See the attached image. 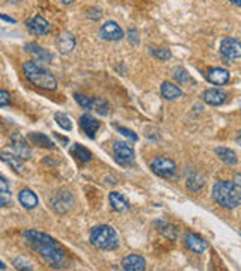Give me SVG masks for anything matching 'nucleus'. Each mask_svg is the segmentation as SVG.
<instances>
[{
    "mask_svg": "<svg viewBox=\"0 0 241 271\" xmlns=\"http://www.w3.org/2000/svg\"><path fill=\"white\" fill-rule=\"evenodd\" d=\"M26 243L35 250L39 253V256L47 262L50 264L51 267L54 268H60V267H65V262H66V256L63 253V250L60 249V246L51 238L48 237L47 234L44 232H39V231H35V229H29L23 234Z\"/></svg>",
    "mask_w": 241,
    "mask_h": 271,
    "instance_id": "f257e3e1",
    "label": "nucleus"
},
{
    "mask_svg": "<svg viewBox=\"0 0 241 271\" xmlns=\"http://www.w3.org/2000/svg\"><path fill=\"white\" fill-rule=\"evenodd\" d=\"M213 199L226 210H234L241 205V187L235 183L219 181L213 187Z\"/></svg>",
    "mask_w": 241,
    "mask_h": 271,
    "instance_id": "f03ea898",
    "label": "nucleus"
},
{
    "mask_svg": "<svg viewBox=\"0 0 241 271\" xmlns=\"http://www.w3.org/2000/svg\"><path fill=\"white\" fill-rule=\"evenodd\" d=\"M23 71H24V75L26 78L38 86V87H42V89H47V91H56L57 89V81L54 78V75L51 72H48L47 69H44L42 66H39L38 63L35 62H26L23 65Z\"/></svg>",
    "mask_w": 241,
    "mask_h": 271,
    "instance_id": "7ed1b4c3",
    "label": "nucleus"
},
{
    "mask_svg": "<svg viewBox=\"0 0 241 271\" xmlns=\"http://www.w3.org/2000/svg\"><path fill=\"white\" fill-rule=\"evenodd\" d=\"M89 241L95 249L100 250H115L119 246V237L116 231L109 225L95 226L89 234Z\"/></svg>",
    "mask_w": 241,
    "mask_h": 271,
    "instance_id": "20e7f679",
    "label": "nucleus"
},
{
    "mask_svg": "<svg viewBox=\"0 0 241 271\" xmlns=\"http://www.w3.org/2000/svg\"><path fill=\"white\" fill-rule=\"evenodd\" d=\"M113 154L116 161L124 167H128L134 163V149L128 142L116 140L113 143Z\"/></svg>",
    "mask_w": 241,
    "mask_h": 271,
    "instance_id": "39448f33",
    "label": "nucleus"
},
{
    "mask_svg": "<svg viewBox=\"0 0 241 271\" xmlns=\"http://www.w3.org/2000/svg\"><path fill=\"white\" fill-rule=\"evenodd\" d=\"M50 207L53 208L54 213L57 214H65L68 211L72 210L74 207V199L69 195V192L66 190H59L53 195V198L50 199Z\"/></svg>",
    "mask_w": 241,
    "mask_h": 271,
    "instance_id": "423d86ee",
    "label": "nucleus"
},
{
    "mask_svg": "<svg viewBox=\"0 0 241 271\" xmlns=\"http://www.w3.org/2000/svg\"><path fill=\"white\" fill-rule=\"evenodd\" d=\"M151 170L157 175V176H162V178H171L174 176V173L177 172V164L174 160L168 158V157H155L151 164H149Z\"/></svg>",
    "mask_w": 241,
    "mask_h": 271,
    "instance_id": "0eeeda50",
    "label": "nucleus"
},
{
    "mask_svg": "<svg viewBox=\"0 0 241 271\" xmlns=\"http://www.w3.org/2000/svg\"><path fill=\"white\" fill-rule=\"evenodd\" d=\"M220 53L223 57L229 60H235L241 57V41L235 38H225L220 44Z\"/></svg>",
    "mask_w": 241,
    "mask_h": 271,
    "instance_id": "6e6552de",
    "label": "nucleus"
},
{
    "mask_svg": "<svg viewBox=\"0 0 241 271\" xmlns=\"http://www.w3.org/2000/svg\"><path fill=\"white\" fill-rule=\"evenodd\" d=\"M26 27H27V30L32 35H36V36L48 35L51 32V27H50L48 21L44 17H41V15H35L33 18L27 20L26 21Z\"/></svg>",
    "mask_w": 241,
    "mask_h": 271,
    "instance_id": "1a4fd4ad",
    "label": "nucleus"
},
{
    "mask_svg": "<svg viewBox=\"0 0 241 271\" xmlns=\"http://www.w3.org/2000/svg\"><path fill=\"white\" fill-rule=\"evenodd\" d=\"M100 35L106 41H119L124 38V30L116 21H106L100 29Z\"/></svg>",
    "mask_w": 241,
    "mask_h": 271,
    "instance_id": "9d476101",
    "label": "nucleus"
},
{
    "mask_svg": "<svg viewBox=\"0 0 241 271\" xmlns=\"http://www.w3.org/2000/svg\"><path fill=\"white\" fill-rule=\"evenodd\" d=\"M9 149H11V152H12L14 155H17L20 160H29V158L32 157L30 148L26 145L24 139H23L20 134H15V136L12 137V142H11Z\"/></svg>",
    "mask_w": 241,
    "mask_h": 271,
    "instance_id": "9b49d317",
    "label": "nucleus"
},
{
    "mask_svg": "<svg viewBox=\"0 0 241 271\" xmlns=\"http://www.w3.org/2000/svg\"><path fill=\"white\" fill-rule=\"evenodd\" d=\"M184 243L187 246L189 250H192L193 253H204L207 249H208V243L198 234H193V232H187L186 237H184Z\"/></svg>",
    "mask_w": 241,
    "mask_h": 271,
    "instance_id": "f8f14e48",
    "label": "nucleus"
},
{
    "mask_svg": "<svg viewBox=\"0 0 241 271\" xmlns=\"http://www.w3.org/2000/svg\"><path fill=\"white\" fill-rule=\"evenodd\" d=\"M56 45L60 54H68L75 48V36L71 32H62L56 36Z\"/></svg>",
    "mask_w": 241,
    "mask_h": 271,
    "instance_id": "ddd939ff",
    "label": "nucleus"
},
{
    "mask_svg": "<svg viewBox=\"0 0 241 271\" xmlns=\"http://www.w3.org/2000/svg\"><path fill=\"white\" fill-rule=\"evenodd\" d=\"M205 78L213 83V84H217V86H223L229 81L231 78V74L228 69L225 68H210L205 74Z\"/></svg>",
    "mask_w": 241,
    "mask_h": 271,
    "instance_id": "4468645a",
    "label": "nucleus"
},
{
    "mask_svg": "<svg viewBox=\"0 0 241 271\" xmlns=\"http://www.w3.org/2000/svg\"><path fill=\"white\" fill-rule=\"evenodd\" d=\"M80 127L82 130L85 131V134L89 137V139H95L97 136V131L100 128V121H97L94 116L91 115H82L80 116Z\"/></svg>",
    "mask_w": 241,
    "mask_h": 271,
    "instance_id": "2eb2a0df",
    "label": "nucleus"
},
{
    "mask_svg": "<svg viewBox=\"0 0 241 271\" xmlns=\"http://www.w3.org/2000/svg\"><path fill=\"white\" fill-rule=\"evenodd\" d=\"M24 50H26V53H29L33 59L41 60V62H51V59H53V54H51L50 51H47L45 48H42L41 45H38L36 42H29V44H26Z\"/></svg>",
    "mask_w": 241,
    "mask_h": 271,
    "instance_id": "dca6fc26",
    "label": "nucleus"
},
{
    "mask_svg": "<svg viewBox=\"0 0 241 271\" xmlns=\"http://www.w3.org/2000/svg\"><path fill=\"white\" fill-rule=\"evenodd\" d=\"M202 100L210 106H222L228 100V94L220 89H208L202 94Z\"/></svg>",
    "mask_w": 241,
    "mask_h": 271,
    "instance_id": "f3484780",
    "label": "nucleus"
},
{
    "mask_svg": "<svg viewBox=\"0 0 241 271\" xmlns=\"http://www.w3.org/2000/svg\"><path fill=\"white\" fill-rule=\"evenodd\" d=\"M122 268L127 271H143L146 270V262L139 255H128L122 259Z\"/></svg>",
    "mask_w": 241,
    "mask_h": 271,
    "instance_id": "a211bd4d",
    "label": "nucleus"
},
{
    "mask_svg": "<svg viewBox=\"0 0 241 271\" xmlns=\"http://www.w3.org/2000/svg\"><path fill=\"white\" fill-rule=\"evenodd\" d=\"M109 201H110L112 208H113L116 213H125V211L130 210V202H128V199H127L124 195L118 193V192H112V193L109 195Z\"/></svg>",
    "mask_w": 241,
    "mask_h": 271,
    "instance_id": "6ab92c4d",
    "label": "nucleus"
},
{
    "mask_svg": "<svg viewBox=\"0 0 241 271\" xmlns=\"http://www.w3.org/2000/svg\"><path fill=\"white\" fill-rule=\"evenodd\" d=\"M18 201L21 204L23 208L26 210H33L38 207V196L30 190V189H23L20 193H18Z\"/></svg>",
    "mask_w": 241,
    "mask_h": 271,
    "instance_id": "aec40b11",
    "label": "nucleus"
},
{
    "mask_svg": "<svg viewBox=\"0 0 241 271\" xmlns=\"http://www.w3.org/2000/svg\"><path fill=\"white\" fill-rule=\"evenodd\" d=\"M214 152L217 154V157L228 166H235L238 163V158H237V154L229 149V148H225V146H219L214 149Z\"/></svg>",
    "mask_w": 241,
    "mask_h": 271,
    "instance_id": "412c9836",
    "label": "nucleus"
},
{
    "mask_svg": "<svg viewBox=\"0 0 241 271\" xmlns=\"http://www.w3.org/2000/svg\"><path fill=\"white\" fill-rule=\"evenodd\" d=\"M162 95H163V98H166L169 101H174V100H178V98L183 97V91L178 86H175L174 83L165 81L162 84Z\"/></svg>",
    "mask_w": 241,
    "mask_h": 271,
    "instance_id": "4be33fe9",
    "label": "nucleus"
},
{
    "mask_svg": "<svg viewBox=\"0 0 241 271\" xmlns=\"http://www.w3.org/2000/svg\"><path fill=\"white\" fill-rule=\"evenodd\" d=\"M29 140L41 148H47V149H56V145L48 139V136L42 134V133H29Z\"/></svg>",
    "mask_w": 241,
    "mask_h": 271,
    "instance_id": "5701e85b",
    "label": "nucleus"
},
{
    "mask_svg": "<svg viewBox=\"0 0 241 271\" xmlns=\"http://www.w3.org/2000/svg\"><path fill=\"white\" fill-rule=\"evenodd\" d=\"M0 205H2L3 208L12 205V195H11L9 184H8V181H6L5 176L0 178Z\"/></svg>",
    "mask_w": 241,
    "mask_h": 271,
    "instance_id": "b1692460",
    "label": "nucleus"
},
{
    "mask_svg": "<svg viewBox=\"0 0 241 271\" xmlns=\"http://www.w3.org/2000/svg\"><path fill=\"white\" fill-rule=\"evenodd\" d=\"M2 160H3V163H6L8 166H11L17 173H21L23 170H24V167H23V163H21V160L17 157V155H14L12 152H6V151H2Z\"/></svg>",
    "mask_w": 241,
    "mask_h": 271,
    "instance_id": "393cba45",
    "label": "nucleus"
},
{
    "mask_svg": "<svg viewBox=\"0 0 241 271\" xmlns=\"http://www.w3.org/2000/svg\"><path fill=\"white\" fill-rule=\"evenodd\" d=\"M71 154L82 163H89L92 160V154L89 149H86L85 146H82L80 143H74L72 145V149H71Z\"/></svg>",
    "mask_w": 241,
    "mask_h": 271,
    "instance_id": "a878e982",
    "label": "nucleus"
},
{
    "mask_svg": "<svg viewBox=\"0 0 241 271\" xmlns=\"http://www.w3.org/2000/svg\"><path fill=\"white\" fill-rule=\"evenodd\" d=\"M187 189L190 190V192H199L204 186H205V178L201 175V173H198V172H193L189 178H187Z\"/></svg>",
    "mask_w": 241,
    "mask_h": 271,
    "instance_id": "bb28decb",
    "label": "nucleus"
},
{
    "mask_svg": "<svg viewBox=\"0 0 241 271\" xmlns=\"http://www.w3.org/2000/svg\"><path fill=\"white\" fill-rule=\"evenodd\" d=\"M92 110H95L101 116H106V115H109L110 107H109V103L106 100L97 97V98H92Z\"/></svg>",
    "mask_w": 241,
    "mask_h": 271,
    "instance_id": "cd10ccee",
    "label": "nucleus"
},
{
    "mask_svg": "<svg viewBox=\"0 0 241 271\" xmlns=\"http://www.w3.org/2000/svg\"><path fill=\"white\" fill-rule=\"evenodd\" d=\"M174 78H175L180 84H189V83H193V78H192V75L187 72V69L180 68V66L174 69Z\"/></svg>",
    "mask_w": 241,
    "mask_h": 271,
    "instance_id": "c85d7f7f",
    "label": "nucleus"
},
{
    "mask_svg": "<svg viewBox=\"0 0 241 271\" xmlns=\"http://www.w3.org/2000/svg\"><path fill=\"white\" fill-rule=\"evenodd\" d=\"M157 226L160 228V232L169 238V240H175L177 238V228L172 226V225H168V223H163V222H157Z\"/></svg>",
    "mask_w": 241,
    "mask_h": 271,
    "instance_id": "c756f323",
    "label": "nucleus"
},
{
    "mask_svg": "<svg viewBox=\"0 0 241 271\" xmlns=\"http://www.w3.org/2000/svg\"><path fill=\"white\" fill-rule=\"evenodd\" d=\"M54 119H56V124H57L60 128H63V130H66V131H71V130H72V122H71V119H69L65 113H56V115H54Z\"/></svg>",
    "mask_w": 241,
    "mask_h": 271,
    "instance_id": "7c9ffc66",
    "label": "nucleus"
},
{
    "mask_svg": "<svg viewBox=\"0 0 241 271\" xmlns=\"http://www.w3.org/2000/svg\"><path fill=\"white\" fill-rule=\"evenodd\" d=\"M74 98H75V101L78 103L80 107H83L85 110H92V98H89L86 95H82V94H74Z\"/></svg>",
    "mask_w": 241,
    "mask_h": 271,
    "instance_id": "2f4dec72",
    "label": "nucleus"
},
{
    "mask_svg": "<svg viewBox=\"0 0 241 271\" xmlns=\"http://www.w3.org/2000/svg\"><path fill=\"white\" fill-rule=\"evenodd\" d=\"M14 265H15L17 270H26V271L33 270L32 264H30L27 259H24V258H17V259L14 261Z\"/></svg>",
    "mask_w": 241,
    "mask_h": 271,
    "instance_id": "473e14b6",
    "label": "nucleus"
},
{
    "mask_svg": "<svg viewBox=\"0 0 241 271\" xmlns=\"http://www.w3.org/2000/svg\"><path fill=\"white\" fill-rule=\"evenodd\" d=\"M152 56H155L157 59H160V60H168V59H171V51L168 50V48H165V47H162V48H157V50H152Z\"/></svg>",
    "mask_w": 241,
    "mask_h": 271,
    "instance_id": "72a5a7b5",
    "label": "nucleus"
},
{
    "mask_svg": "<svg viewBox=\"0 0 241 271\" xmlns=\"http://www.w3.org/2000/svg\"><path fill=\"white\" fill-rule=\"evenodd\" d=\"M115 127H116V130H118L122 136H125L127 139H130V140H133V142H136V140L139 139L134 131L128 130V128H125V127H121V125H115Z\"/></svg>",
    "mask_w": 241,
    "mask_h": 271,
    "instance_id": "f704fd0d",
    "label": "nucleus"
},
{
    "mask_svg": "<svg viewBox=\"0 0 241 271\" xmlns=\"http://www.w3.org/2000/svg\"><path fill=\"white\" fill-rule=\"evenodd\" d=\"M9 103H11V95H9V92L8 91H0V107H6V106H9Z\"/></svg>",
    "mask_w": 241,
    "mask_h": 271,
    "instance_id": "c9c22d12",
    "label": "nucleus"
},
{
    "mask_svg": "<svg viewBox=\"0 0 241 271\" xmlns=\"http://www.w3.org/2000/svg\"><path fill=\"white\" fill-rule=\"evenodd\" d=\"M0 18H2L3 21H8V23H17L14 18H11V17H6L5 14H2V15H0Z\"/></svg>",
    "mask_w": 241,
    "mask_h": 271,
    "instance_id": "e433bc0d",
    "label": "nucleus"
},
{
    "mask_svg": "<svg viewBox=\"0 0 241 271\" xmlns=\"http://www.w3.org/2000/svg\"><path fill=\"white\" fill-rule=\"evenodd\" d=\"M234 183H235L237 186H240L241 187V173H237V175L234 176Z\"/></svg>",
    "mask_w": 241,
    "mask_h": 271,
    "instance_id": "4c0bfd02",
    "label": "nucleus"
},
{
    "mask_svg": "<svg viewBox=\"0 0 241 271\" xmlns=\"http://www.w3.org/2000/svg\"><path fill=\"white\" fill-rule=\"evenodd\" d=\"M229 2L235 6H241V0H229Z\"/></svg>",
    "mask_w": 241,
    "mask_h": 271,
    "instance_id": "58836bf2",
    "label": "nucleus"
},
{
    "mask_svg": "<svg viewBox=\"0 0 241 271\" xmlns=\"http://www.w3.org/2000/svg\"><path fill=\"white\" fill-rule=\"evenodd\" d=\"M60 2H62L63 5H71V3H74L75 0H60Z\"/></svg>",
    "mask_w": 241,
    "mask_h": 271,
    "instance_id": "ea45409f",
    "label": "nucleus"
},
{
    "mask_svg": "<svg viewBox=\"0 0 241 271\" xmlns=\"http://www.w3.org/2000/svg\"><path fill=\"white\" fill-rule=\"evenodd\" d=\"M0 268H2V270H6V265H5V262H0Z\"/></svg>",
    "mask_w": 241,
    "mask_h": 271,
    "instance_id": "a19ab883",
    "label": "nucleus"
},
{
    "mask_svg": "<svg viewBox=\"0 0 241 271\" xmlns=\"http://www.w3.org/2000/svg\"><path fill=\"white\" fill-rule=\"evenodd\" d=\"M237 142H238V143H241V131H240V133H238V137H237Z\"/></svg>",
    "mask_w": 241,
    "mask_h": 271,
    "instance_id": "79ce46f5",
    "label": "nucleus"
}]
</instances>
